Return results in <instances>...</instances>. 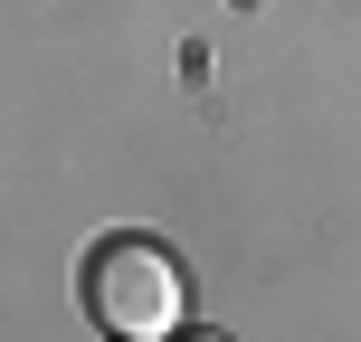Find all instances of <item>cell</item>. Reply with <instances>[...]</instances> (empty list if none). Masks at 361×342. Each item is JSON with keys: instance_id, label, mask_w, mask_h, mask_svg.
<instances>
[{"instance_id": "6da1fadb", "label": "cell", "mask_w": 361, "mask_h": 342, "mask_svg": "<svg viewBox=\"0 0 361 342\" xmlns=\"http://www.w3.org/2000/svg\"><path fill=\"white\" fill-rule=\"evenodd\" d=\"M76 295H86V324L114 333V342H171L190 324V276H180V257L162 238H143V228H105L95 238Z\"/></svg>"}]
</instances>
